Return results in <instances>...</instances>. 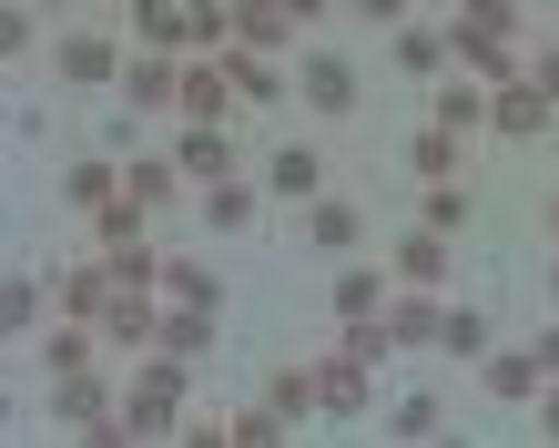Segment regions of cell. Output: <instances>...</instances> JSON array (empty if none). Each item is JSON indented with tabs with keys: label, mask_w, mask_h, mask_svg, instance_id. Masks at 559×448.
Returning <instances> with one entry per match:
<instances>
[{
	"label": "cell",
	"mask_w": 559,
	"mask_h": 448,
	"mask_svg": "<svg viewBox=\"0 0 559 448\" xmlns=\"http://www.w3.org/2000/svg\"><path fill=\"white\" fill-rule=\"evenodd\" d=\"M397 275H407V285H438V275H448V235H438V224L397 235Z\"/></svg>",
	"instance_id": "cell-20"
},
{
	"label": "cell",
	"mask_w": 559,
	"mask_h": 448,
	"mask_svg": "<svg viewBox=\"0 0 559 448\" xmlns=\"http://www.w3.org/2000/svg\"><path fill=\"white\" fill-rule=\"evenodd\" d=\"M174 113H193V122H224V113H235V82H224L214 51H193L183 72H174Z\"/></svg>",
	"instance_id": "cell-7"
},
{
	"label": "cell",
	"mask_w": 559,
	"mask_h": 448,
	"mask_svg": "<svg viewBox=\"0 0 559 448\" xmlns=\"http://www.w3.org/2000/svg\"><path fill=\"white\" fill-rule=\"evenodd\" d=\"M174 174H183V184H224V174H235V143H224V122H193V133L174 143Z\"/></svg>",
	"instance_id": "cell-11"
},
{
	"label": "cell",
	"mask_w": 559,
	"mask_h": 448,
	"mask_svg": "<svg viewBox=\"0 0 559 448\" xmlns=\"http://www.w3.org/2000/svg\"><path fill=\"white\" fill-rule=\"evenodd\" d=\"M530 82H539V92H559V42H539V51H530Z\"/></svg>",
	"instance_id": "cell-35"
},
{
	"label": "cell",
	"mask_w": 559,
	"mask_h": 448,
	"mask_svg": "<svg viewBox=\"0 0 559 448\" xmlns=\"http://www.w3.org/2000/svg\"><path fill=\"white\" fill-rule=\"evenodd\" d=\"M122 194H133L143 214H163V204L183 194V174H174V164H153V153H143V164H122Z\"/></svg>",
	"instance_id": "cell-25"
},
{
	"label": "cell",
	"mask_w": 559,
	"mask_h": 448,
	"mask_svg": "<svg viewBox=\"0 0 559 448\" xmlns=\"http://www.w3.org/2000/svg\"><path fill=\"white\" fill-rule=\"evenodd\" d=\"M478 388L499 398V408H530L549 377H539V357H530V346H499V357H478Z\"/></svg>",
	"instance_id": "cell-10"
},
{
	"label": "cell",
	"mask_w": 559,
	"mask_h": 448,
	"mask_svg": "<svg viewBox=\"0 0 559 448\" xmlns=\"http://www.w3.org/2000/svg\"><path fill=\"white\" fill-rule=\"evenodd\" d=\"M0 418H11V388H0Z\"/></svg>",
	"instance_id": "cell-41"
},
{
	"label": "cell",
	"mask_w": 559,
	"mask_h": 448,
	"mask_svg": "<svg viewBox=\"0 0 559 448\" xmlns=\"http://www.w3.org/2000/svg\"><path fill=\"white\" fill-rule=\"evenodd\" d=\"M265 408H275V418H306V408H316V377L306 367H275L265 377Z\"/></svg>",
	"instance_id": "cell-31"
},
{
	"label": "cell",
	"mask_w": 559,
	"mask_h": 448,
	"mask_svg": "<svg viewBox=\"0 0 559 448\" xmlns=\"http://www.w3.org/2000/svg\"><path fill=\"white\" fill-rule=\"evenodd\" d=\"M530 357H539V377H559V327H539V346H530Z\"/></svg>",
	"instance_id": "cell-37"
},
{
	"label": "cell",
	"mask_w": 559,
	"mask_h": 448,
	"mask_svg": "<svg viewBox=\"0 0 559 448\" xmlns=\"http://www.w3.org/2000/svg\"><path fill=\"white\" fill-rule=\"evenodd\" d=\"M325 306H336V327H356V316H386V275H367V266H346L336 285H325Z\"/></svg>",
	"instance_id": "cell-15"
},
{
	"label": "cell",
	"mask_w": 559,
	"mask_h": 448,
	"mask_svg": "<svg viewBox=\"0 0 559 448\" xmlns=\"http://www.w3.org/2000/svg\"><path fill=\"white\" fill-rule=\"evenodd\" d=\"M397 72H417V82L448 72V31L438 21H397Z\"/></svg>",
	"instance_id": "cell-14"
},
{
	"label": "cell",
	"mask_w": 559,
	"mask_h": 448,
	"mask_svg": "<svg viewBox=\"0 0 559 448\" xmlns=\"http://www.w3.org/2000/svg\"><path fill=\"white\" fill-rule=\"evenodd\" d=\"M448 61H468V72L509 82V61H519V0H457V21H448Z\"/></svg>",
	"instance_id": "cell-1"
},
{
	"label": "cell",
	"mask_w": 559,
	"mask_h": 448,
	"mask_svg": "<svg viewBox=\"0 0 559 448\" xmlns=\"http://www.w3.org/2000/svg\"><path fill=\"white\" fill-rule=\"evenodd\" d=\"M549 235H559V204H549Z\"/></svg>",
	"instance_id": "cell-42"
},
{
	"label": "cell",
	"mask_w": 559,
	"mask_h": 448,
	"mask_svg": "<svg viewBox=\"0 0 559 448\" xmlns=\"http://www.w3.org/2000/svg\"><path fill=\"white\" fill-rule=\"evenodd\" d=\"M295 103H306L316 122H346V113H356V61H336V51H316L306 72H295Z\"/></svg>",
	"instance_id": "cell-6"
},
{
	"label": "cell",
	"mask_w": 559,
	"mask_h": 448,
	"mask_svg": "<svg viewBox=\"0 0 559 448\" xmlns=\"http://www.w3.org/2000/svg\"><path fill=\"white\" fill-rule=\"evenodd\" d=\"M438 316H448V306H427V285H417V296L386 316V337H397V346H438Z\"/></svg>",
	"instance_id": "cell-30"
},
{
	"label": "cell",
	"mask_w": 559,
	"mask_h": 448,
	"mask_svg": "<svg viewBox=\"0 0 559 448\" xmlns=\"http://www.w3.org/2000/svg\"><path fill=\"white\" fill-rule=\"evenodd\" d=\"M438 122H448L457 143H468V133H488V92H478V82H438Z\"/></svg>",
	"instance_id": "cell-23"
},
{
	"label": "cell",
	"mask_w": 559,
	"mask_h": 448,
	"mask_svg": "<svg viewBox=\"0 0 559 448\" xmlns=\"http://www.w3.org/2000/svg\"><path fill=\"white\" fill-rule=\"evenodd\" d=\"M549 306H559V255H549Z\"/></svg>",
	"instance_id": "cell-40"
},
{
	"label": "cell",
	"mask_w": 559,
	"mask_h": 448,
	"mask_svg": "<svg viewBox=\"0 0 559 448\" xmlns=\"http://www.w3.org/2000/svg\"><path fill=\"white\" fill-rule=\"evenodd\" d=\"M438 346H448L457 367H478V357H488V316H478V306H448V316H438Z\"/></svg>",
	"instance_id": "cell-24"
},
{
	"label": "cell",
	"mask_w": 559,
	"mask_h": 448,
	"mask_svg": "<svg viewBox=\"0 0 559 448\" xmlns=\"http://www.w3.org/2000/svg\"><path fill=\"white\" fill-rule=\"evenodd\" d=\"M174 418H183V357H163V346H153V367L122 388V438H163Z\"/></svg>",
	"instance_id": "cell-2"
},
{
	"label": "cell",
	"mask_w": 559,
	"mask_h": 448,
	"mask_svg": "<svg viewBox=\"0 0 559 448\" xmlns=\"http://www.w3.org/2000/svg\"><path fill=\"white\" fill-rule=\"evenodd\" d=\"M61 194H72V214H103V204L122 194V174L103 164V153H82V164H72V174H61Z\"/></svg>",
	"instance_id": "cell-18"
},
{
	"label": "cell",
	"mask_w": 559,
	"mask_h": 448,
	"mask_svg": "<svg viewBox=\"0 0 559 448\" xmlns=\"http://www.w3.org/2000/svg\"><path fill=\"white\" fill-rule=\"evenodd\" d=\"M112 296V266H61V316H103Z\"/></svg>",
	"instance_id": "cell-26"
},
{
	"label": "cell",
	"mask_w": 559,
	"mask_h": 448,
	"mask_svg": "<svg viewBox=\"0 0 559 448\" xmlns=\"http://www.w3.org/2000/svg\"><path fill=\"white\" fill-rule=\"evenodd\" d=\"M214 61H224V82H235V103H275V92H285V72L265 51H245V42H224Z\"/></svg>",
	"instance_id": "cell-12"
},
{
	"label": "cell",
	"mask_w": 559,
	"mask_h": 448,
	"mask_svg": "<svg viewBox=\"0 0 559 448\" xmlns=\"http://www.w3.org/2000/svg\"><path fill=\"white\" fill-rule=\"evenodd\" d=\"M61 82H72V92H103V82H122V42H112V31H61Z\"/></svg>",
	"instance_id": "cell-5"
},
{
	"label": "cell",
	"mask_w": 559,
	"mask_h": 448,
	"mask_svg": "<svg viewBox=\"0 0 559 448\" xmlns=\"http://www.w3.org/2000/svg\"><path fill=\"white\" fill-rule=\"evenodd\" d=\"M122 92H133V113H174V61H122Z\"/></svg>",
	"instance_id": "cell-22"
},
{
	"label": "cell",
	"mask_w": 559,
	"mask_h": 448,
	"mask_svg": "<svg viewBox=\"0 0 559 448\" xmlns=\"http://www.w3.org/2000/svg\"><path fill=\"white\" fill-rule=\"evenodd\" d=\"M356 11H367V21H407L417 0H356Z\"/></svg>",
	"instance_id": "cell-38"
},
{
	"label": "cell",
	"mask_w": 559,
	"mask_h": 448,
	"mask_svg": "<svg viewBox=\"0 0 559 448\" xmlns=\"http://www.w3.org/2000/svg\"><path fill=\"white\" fill-rule=\"evenodd\" d=\"M367 388H377V357H356V346L336 337V357L316 367V408H336V418H356V408H367Z\"/></svg>",
	"instance_id": "cell-8"
},
{
	"label": "cell",
	"mask_w": 559,
	"mask_h": 448,
	"mask_svg": "<svg viewBox=\"0 0 559 448\" xmlns=\"http://www.w3.org/2000/svg\"><path fill=\"white\" fill-rule=\"evenodd\" d=\"M417 224H438V235H457V224H468V194H457V184H427V204H417Z\"/></svg>",
	"instance_id": "cell-32"
},
{
	"label": "cell",
	"mask_w": 559,
	"mask_h": 448,
	"mask_svg": "<svg viewBox=\"0 0 559 448\" xmlns=\"http://www.w3.org/2000/svg\"><path fill=\"white\" fill-rule=\"evenodd\" d=\"M235 42L245 51H285L295 42V11H285V0H235Z\"/></svg>",
	"instance_id": "cell-13"
},
{
	"label": "cell",
	"mask_w": 559,
	"mask_h": 448,
	"mask_svg": "<svg viewBox=\"0 0 559 448\" xmlns=\"http://www.w3.org/2000/svg\"><path fill=\"white\" fill-rule=\"evenodd\" d=\"M163 306H224V285L204 275V266H163V285H153Z\"/></svg>",
	"instance_id": "cell-29"
},
{
	"label": "cell",
	"mask_w": 559,
	"mask_h": 448,
	"mask_svg": "<svg viewBox=\"0 0 559 448\" xmlns=\"http://www.w3.org/2000/svg\"><path fill=\"white\" fill-rule=\"evenodd\" d=\"M306 245H316V255H346V245H356V204H346V194H316Z\"/></svg>",
	"instance_id": "cell-21"
},
{
	"label": "cell",
	"mask_w": 559,
	"mask_h": 448,
	"mask_svg": "<svg viewBox=\"0 0 559 448\" xmlns=\"http://www.w3.org/2000/svg\"><path fill=\"white\" fill-rule=\"evenodd\" d=\"M92 327H103V346H153L163 337V296H153V285H112Z\"/></svg>",
	"instance_id": "cell-4"
},
{
	"label": "cell",
	"mask_w": 559,
	"mask_h": 448,
	"mask_svg": "<svg viewBox=\"0 0 559 448\" xmlns=\"http://www.w3.org/2000/svg\"><path fill=\"white\" fill-rule=\"evenodd\" d=\"M285 11H295V21H316V11H325V0H285Z\"/></svg>",
	"instance_id": "cell-39"
},
{
	"label": "cell",
	"mask_w": 559,
	"mask_h": 448,
	"mask_svg": "<svg viewBox=\"0 0 559 448\" xmlns=\"http://www.w3.org/2000/svg\"><path fill=\"white\" fill-rule=\"evenodd\" d=\"M530 408H539V438H559V377H549V388H539Z\"/></svg>",
	"instance_id": "cell-36"
},
{
	"label": "cell",
	"mask_w": 559,
	"mask_h": 448,
	"mask_svg": "<svg viewBox=\"0 0 559 448\" xmlns=\"http://www.w3.org/2000/svg\"><path fill=\"white\" fill-rule=\"evenodd\" d=\"M41 327V275H0V346H21Z\"/></svg>",
	"instance_id": "cell-16"
},
{
	"label": "cell",
	"mask_w": 559,
	"mask_h": 448,
	"mask_svg": "<svg viewBox=\"0 0 559 448\" xmlns=\"http://www.w3.org/2000/svg\"><path fill=\"white\" fill-rule=\"evenodd\" d=\"M265 194H275V204H316V194H325V153H316V143H275Z\"/></svg>",
	"instance_id": "cell-9"
},
{
	"label": "cell",
	"mask_w": 559,
	"mask_h": 448,
	"mask_svg": "<svg viewBox=\"0 0 559 448\" xmlns=\"http://www.w3.org/2000/svg\"><path fill=\"white\" fill-rule=\"evenodd\" d=\"M407 164H417L427 184H457V133H448V122H427V133L407 143Z\"/></svg>",
	"instance_id": "cell-27"
},
{
	"label": "cell",
	"mask_w": 559,
	"mask_h": 448,
	"mask_svg": "<svg viewBox=\"0 0 559 448\" xmlns=\"http://www.w3.org/2000/svg\"><path fill=\"white\" fill-rule=\"evenodd\" d=\"M163 357H204V346H214V306H163Z\"/></svg>",
	"instance_id": "cell-17"
},
{
	"label": "cell",
	"mask_w": 559,
	"mask_h": 448,
	"mask_svg": "<svg viewBox=\"0 0 559 448\" xmlns=\"http://www.w3.org/2000/svg\"><path fill=\"white\" fill-rule=\"evenodd\" d=\"M103 266H112V285H163V255H153L143 235H122V245H103Z\"/></svg>",
	"instance_id": "cell-28"
},
{
	"label": "cell",
	"mask_w": 559,
	"mask_h": 448,
	"mask_svg": "<svg viewBox=\"0 0 559 448\" xmlns=\"http://www.w3.org/2000/svg\"><path fill=\"white\" fill-rule=\"evenodd\" d=\"M31 42H41V21H31V11H21V0H0V61H21Z\"/></svg>",
	"instance_id": "cell-33"
},
{
	"label": "cell",
	"mask_w": 559,
	"mask_h": 448,
	"mask_svg": "<svg viewBox=\"0 0 559 448\" xmlns=\"http://www.w3.org/2000/svg\"><path fill=\"white\" fill-rule=\"evenodd\" d=\"M397 438H438V398H407L397 408Z\"/></svg>",
	"instance_id": "cell-34"
},
{
	"label": "cell",
	"mask_w": 559,
	"mask_h": 448,
	"mask_svg": "<svg viewBox=\"0 0 559 448\" xmlns=\"http://www.w3.org/2000/svg\"><path fill=\"white\" fill-rule=\"evenodd\" d=\"M254 204H265V194H254V184H235V174H224V184H204V224H214V235H245V224H254Z\"/></svg>",
	"instance_id": "cell-19"
},
{
	"label": "cell",
	"mask_w": 559,
	"mask_h": 448,
	"mask_svg": "<svg viewBox=\"0 0 559 448\" xmlns=\"http://www.w3.org/2000/svg\"><path fill=\"white\" fill-rule=\"evenodd\" d=\"M549 122H559V92H539L530 72L488 82V133H499V143H539Z\"/></svg>",
	"instance_id": "cell-3"
}]
</instances>
